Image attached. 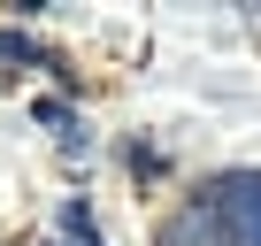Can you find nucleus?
Masks as SVG:
<instances>
[{
	"instance_id": "3",
	"label": "nucleus",
	"mask_w": 261,
	"mask_h": 246,
	"mask_svg": "<svg viewBox=\"0 0 261 246\" xmlns=\"http://www.w3.org/2000/svg\"><path fill=\"white\" fill-rule=\"evenodd\" d=\"M31 62H46L23 31H0V77H16V69H31Z\"/></svg>"
},
{
	"instance_id": "1",
	"label": "nucleus",
	"mask_w": 261,
	"mask_h": 246,
	"mask_svg": "<svg viewBox=\"0 0 261 246\" xmlns=\"http://www.w3.org/2000/svg\"><path fill=\"white\" fill-rule=\"evenodd\" d=\"M154 246H230V223H223L215 192L200 185L185 208H169V215H162V231H154Z\"/></svg>"
},
{
	"instance_id": "4",
	"label": "nucleus",
	"mask_w": 261,
	"mask_h": 246,
	"mask_svg": "<svg viewBox=\"0 0 261 246\" xmlns=\"http://www.w3.org/2000/svg\"><path fill=\"white\" fill-rule=\"evenodd\" d=\"M62 223H69V238H77V246H108V238H100V223H92V208H85V200H69V208H62Z\"/></svg>"
},
{
	"instance_id": "2",
	"label": "nucleus",
	"mask_w": 261,
	"mask_h": 246,
	"mask_svg": "<svg viewBox=\"0 0 261 246\" xmlns=\"http://www.w3.org/2000/svg\"><path fill=\"white\" fill-rule=\"evenodd\" d=\"M223 223H230V246H261V169H230L207 185Z\"/></svg>"
}]
</instances>
